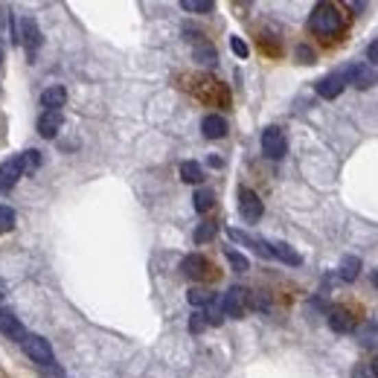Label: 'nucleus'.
Returning <instances> with one entry per match:
<instances>
[{
    "mask_svg": "<svg viewBox=\"0 0 378 378\" xmlns=\"http://www.w3.org/2000/svg\"><path fill=\"white\" fill-rule=\"evenodd\" d=\"M192 201H195V210H198V213H206V210H210V206L215 204V192H213V189H198Z\"/></svg>",
    "mask_w": 378,
    "mask_h": 378,
    "instance_id": "obj_21",
    "label": "nucleus"
},
{
    "mask_svg": "<svg viewBox=\"0 0 378 378\" xmlns=\"http://www.w3.org/2000/svg\"><path fill=\"white\" fill-rule=\"evenodd\" d=\"M215 233H218V227H215L213 222H204L198 230H195V241H198V245H204V241H210Z\"/></svg>",
    "mask_w": 378,
    "mask_h": 378,
    "instance_id": "obj_26",
    "label": "nucleus"
},
{
    "mask_svg": "<svg viewBox=\"0 0 378 378\" xmlns=\"http://www.w3.org/2000/svg\"><path fill=\"white\" fill-rule=\"evenodd\" d=\"M227 236L233 239V241H241V245L253 248L259 256H271V250H268V241H262V239H253V236H248V233H241V230H227Z\"/></svg>",
    "mask_w": 378,
    "mask_h": 378,
    "instance_id": "obj_17",
    "label": "nucleus"
},
{
    "mask_svg": "<svg viewBox=\"0 0 378 378\" xmlns=\"http://www.w3.org/2000/svg\"><path fill=\"white\" fill-rule=\"evenodd\" d=\"M18 38H21L23 44H27V53H29V56H35V50H38V47H41V29H38V23H35L32 18H23Z\"/></svg>",
    "mask_w": 378,
    "mask_h": 378,
    "instance_id": "obj_11",
    "label": "nucleus"
},
{
    "mask_svg": "<svg viewBox=\"0 0 378 378\" xmlns=\"http://www.w3.org/2000/svg\"><path fill=\"white\" fill-rule=\"evenodd\" d=\"M0 58H3V50H0Z\"/></svg>",
    "mask_w": 378,
    "mask_h": 378,
    "instance_id": "obj_37",
    "label": "nucleus"
},
{
    "mask_svg": "<svg viewBox=\"0 0 378 378\" xmlns=\"http://www.w3.org/2000/svg\"><path fill=\"white\" fill-rule=\"evenodd\" d=\"M23 355H27L32 364H38V367H50V364H56L53 358V346H50V340L41 338V335H27L23 338Z\"/></svg>",
    "mask_w": 378,
    "mask_h": 378,
    "instance_id": "obj_2",
    "label": "nucleus"
},
{
    "mask_svg": "<svg viewBox=\"0 0 378 378\" xmlns=\"http://www.w3.org/2000/svg\"><path fill=\"white\" fill-rule=\"evenodd\" d=\"M180 271H184L189 279H206V276H210V271H213V265H210L206 256L192 253V256H187V259L180 262Z\"/></svg>",
    "mask_w": 378,
    "mask_h": 378,
    "instance_id": "obj_9",
    "label": "nucleus"
},
{
    "mask_svg": "<svg viewBox=\"0 0 378 378\" xmlns=\"http://www.w3.org/2000/svg\"><path fill=\"white\" fill-rule=\"evenodd\" d=\"M329 329H332V332H338V335H346V332H352V329H355V317H352L349 309L338 306V309L329 311Z\"/></svg>",
    "mask_w": 378,
    "mask_h": 378,
    "instance_id": "obj_10",
    "label": "nucleus"
},
{
    "mask_svg": "<svg viewBox=\"0 0 378 378\" xmlns=\"http://www.w3.org/2000/svg\"><path fill=\"white\" fill-rule=\"evenodd\" d=\"M367 58H370V64H378V38L367 47Z\"/></svg>",
    "mask_w": 378,
    "mask_h": 378,
    "instance_id": "obj_33",
    "label": "nucleus"
},
{
    "mask_svg": "<svg viewBox=\"0 0 378 378\" xmlns=\"http://www.w3.org/2000/svg\"><path fill=\"white\" fill-rule=\"evenodd\" d=\"M224 256H227V262L233 265V271H239V274H245L248 268H250L248 256H241V253H239V250H233V248H227V250H224Z\"/></svg>",
    "mask_w": 378,
    "mask_h": 378,
    "instance_id": "obj_22",
    "label": "nucleus"
},
{
    "mask_svg": "<svg viewBox=\"0 0 378 378\" xmlns=\"http://www.w3.org/2000/svg\"><path fill=\"white\" fill-rule=\"evenodd\" d=\"M239 213H241V218H245V222H250V224H256V222L262 218L265 206H262L259 195H256L253 189H241V192H239Z\"/></svg>",
    "mask_w": 378,
    "mask_h": 378,
    "instance_id": "obj_6",
    "label": "nucleus"
},
{
    "mask_svg": "<svg viewBox=\"0 0 378 378\" xmlns=\"http://www.w3.org/2000/svg\"><path fill=\"white\" fill-rule=\"evenodd\" d=\"M180 178H184L187 184H201V180H204V169L195 161H184V163H180Z\"/></svg>",
    "mask_w": 378,
    "mask_h": 378,
    "instance_id": "obj_19",
    "label": "nucleus"
},
{
    "mask_svg": "<svg viewBox=\"0 0 378 378\" xmlns=\"http://www.w3.org/2000/svg\"><path fill=\"white\" fill-rule=\"evenodd\" d=\"M344 76L340 73H332V76H323L320 82H317V93L323 96V99H338L340 93H344Z\"/></svg>",
    "mask_w": 378,
    "mask_h": 378,
    "instance_id": "obj_13",
    "label": "nucleus"
},
{
    "mask_svg": "<svg viewBox=\"0 0 378 378\" xmlns=\"http://www.w3.org/2000/svg\"><path fill=\"white\" fill-rule=\"evenodd\" d=\"M230 47H233V53L239 56V58H248V44L245 41H241V38H236V35H233V38H230Z\"/></svg>",
    "mask_w": 378,
    "mask_h": 378,
    "instance_id": "obj_29",
    "label": "nucleus"
},
{
    "mask_svg": "<svg viewBox=\"0 0 378 378\" xmlns=\"http://www.w3.org/2000/svg\"><path fill=\"white\" fill-rule=\"evenodd\" d=\"M248 303H250V291H245L241 285H233L227 291V294L222 297V311L227 314V317H245V311H248Z\"/></svg>",
    "mask_w": 378,
    "mask_h": 378,
    "instance_id": "obj_4",
    "label": "nucleus"
},
{
    "mask_svg": "<svg viewBox=\"0 0 378 378\" xmlns=\"http://www.w3.org/2000/svg\"><path fill=\"white\" fill-rule=\"evenodd\" d=\"M15 227V210L6 204H0V233H9Z\"/></svg>",
    "mask_w": 378,
    "mask_h": 378,
    "instance_id": "obj_24",
    "label": "nucleus"
},
{
    "mask_svg": "<svg viewBox=\"0 0 378 378\" xmlns=\"http://www.w3.org/2000/svg\"><path fill=\"white\" fill-rule=\"evenodd\" d=\"M309 27L314 35H323V38H329V35H338L340 27H344V15L338 12V6L332 3H320L314 6L311 18H309Z\"/></svg>",
    "mask_w": 378,
    "mask_h": 378,
    "instance_id": "obj_1",
    "label": "nucleus"
},
{
    "mask_svg": "<svg viewBox=\"0 0 378 378\" xmlns=\"http://www.w3.org/2000/svg\"><path fill=\"white\" fill-rule=\"evenodd\" d=\"M352 378H375L373 364H358V367L352 370Z\"/></svg>",
    "mask_w": 378,
    "mask_h": 378,
    "instance_id": "obj_30",
    "label": "nucleus"
},
{
    "mask_svg": "<svg viewBox=\"0 0 378 378\" xmlns=\"http://www.w3.org/2000/svg\"><path fill=\"white\" fill-rule=\"evenodd\" d=\"M67 102V91L62 88V84H53V88H47L41 93V105H44V111H58Z\"/></svg>",
    "mask_w": 378,
    "mask_h": 378,
    "instance_id": "obj_16",
    "label": "nucleus"
},
{
    "mask_svg": "<svg viewBox=\"0 0 378 378\" xmlns=\"http://www.w3.org/2000/svg\"><path fill=\"white\" fill-rule=\"evenodd\" d=\"M21 157V166H23V172H35L41 163H44V157H41V152L38 149H29V152H23V154H18Z\"/></svg>",
    "mask_w": 378,
    "mask_h": 378,
    "instance_id": "obj_20",
    "label": "nucleus"
},
{
    "mask_svg": "<svg viewBox=\"0 0 378 378\" xmlns=\"http://www.w3.org/2000/svg\"><path fill=\"white\" fill-rule=\"evenodd\" d=\"M204 329H206V314L204 311H195L192 320H189V332L198 335V332H204Z\"/></svg>",
    "mask_w": 378,
    "mask_h": 378,
    "instance_id": "obj_28",
    "label": "nucleus"
},
{
    "mask_svg": "<svg viewBox=\"0 0 378 378\" xmlns=\"http://www.w3.org/2000/svg\"><path fill=\"white\" fill-rule=\"evenodd\" d=\"M0 335L9 340H18V344H23V338H27V329H23V323L12 309H0Z\"/></svg>",
    "mask_w": 378,
    "mask_h": 378,
    "instance_id": "obj_7",
    "label": "nucleus"
},
{
    "mask_svg": "<svg viewBox=\"0 0 378 378\" xmlns=\"http://www.w3.org/2000/svg\"><path fill=\"white\" fill-rule=\"evenodd\" d=\"M201 131H204V137H206V140H218V137H224V134H227L224 117H218V114H206V117H204V123H201Z\"/></svg>",
    "mask_w": 378,
    "mask_h": 378,
    "instance_id": "obj_15",
    "label": "nucleus"
},
{
    "mask_svg": "<svg viewBox=\"0 0 378 378\" xmlns=\"http://www.w3.org/2000/svg\"><path fill=\"white\" fill-rule=\"evenodd\" d=\"M6 297V288H3V283H0V300H3Z\"/></svg>",
    "mask_w": 378,
    "mask_h": 378,
    "instance_id": "obj_36",
    "label": "nucleus"
},
{
    "mask_svg": "<svg viewBox=\"0 0 378 378\" xmlns=\"http://www.w3.org/2000/svg\"><path fill=\"white\" fill-rule=\"evenodd\" d=\"M358 274H361L358 256H344V262H340V279H344V283H355Z\"/></svg>",
    "mask_w": 378,
    "mask_h": 378,
    "instance_id": "obj_18",
    "label": "nucleus"
},
{
    "mask_svg": "<svg viewBox=\"0 0 378 378\" xmlns=\"http://www.w3.org/2000/svg\"><path fill=\"white\" fill-rule=\"evenodd\" d=\"M373 285L378 288V271H373Z\"/></svg>",
    "mask_w": 378,
    "mask_h": 378,
    "instance_id": "obj_34",
    "label": "nucleus"
},
{
    "mask_svg": "<svg viewBox=\"0 0 378 378\" xmlns=\"http://www.w3.org/2000/svg\"><path fill=\"white\" fill-rule=\"evenodd\" d=\"M262 152H265V157H271V161H283L288 152V140H285L283 128L271 126L262 131Z\"/></svg>",
    "mask_w": 378,
    "mask_h": 378,
    "instance_id": "obj_3",
    "label": "nucleus"
},
{
    "mask_svg": "<svg viewBox=\"0 0 378 378\" xmlns=\"http://www.w3.org/2000/svg\"><path fill=\"white\" fill-rule=\"evenodd\" d=\"M21 175H23V166L18 154L0 163V192H12V187L21 180Z\"/></svg>",
    "mask_w": 378,
    "mask_h": 378,
    "instance_id": "obj_8",
    "label": "nucleus"
},
{
    "mask_svg": "<svg viewBox=\"0 0 378 378\" xmlns=\"http://www.w3.org/2000/svg\"><path fill=\"white\" fill-rule=\"evenodd\" d=\"M344 82H349V84H355L358 91H367V88H373V84L378 82V73L370 67V64H349L344 73Z\"/></svg>",
    "mask_w": 378,
    "mask_h": 378,
    "instance_id": "obj_5",
    "label": "nucleus"
},
{
    "mask_svg": "<svg viewBox=\"0 0 378 378\" xmlns=\"http://www.w3.org/2000/svg\"><path fill=\"white\" fill-rule=\"evenodd\" d=\"M62 123H64L62 111H44L38 117V134H41L44 140H53L56 134H58V128H62Z\"/></svg>",
    "mask_w": 378,
    "mask_h": 378,
    "instance_id": "obj_12",
    "label": "nucleus"
},
{
    "mask_svg": "<svg viewBox=\"0 0 378 378\" xmlns=\"http://www.w3.org/2000/svg\"><path fill=\"white\" fill-rule=\"evenodd\" d=\"M180 6H184L187 12H213L215 9L213 0H184Z\"/></svg>",
    "mask_w": 378,
    "mask_h": 378,
    "instance_id": "obj_27",
    "label": "nucleus"
},
{
    "mask_svg": "<svg viewBox=\"0 0 378 378\" xmlns=\"http://www.w3.org/2000/svg\"><path fill=\"white\" fill-rule=\"evenodd\" d=\"M268 250H271V256L274 259H279V262H285V265H303V256L291 248V245H285V241H268Z\"/></svg>",
    "mask_w": 378,
    "mask_h": 378,
    "instance_id": "obj_14",
    "label": "nucleus"
},
{
    "mask_svg": "<svg viewBox=\"0 0 378 378\" xmlns=\"http://www.w3.org/2000/svg\"><path fill=\"white\" fill-rule=\"evenodd\" d=\"M195 58H198L201 64H206V67H213L218 62V56H215V50H213L210 44H198V47H195Z\"/></svg>",
    "mask_w": 378,
    "mask_h": 378,
    "instance_id": "obj_23",
    "label": "nucleus"
},
{
    "mask_svg": "<svg viewBox=\"0 0 378 378\" xmlns=\"http://www.w3.org/2000/svg\"><path fill=\"white\" fill-rule=\"evenodd\" d=\"M189 303H192V306H210V303H213V294H210V291H206V288H192L189 291Z\"/></svg>",
    "mask_w": 378,
    "mask_h": 378,
    "instance_id": "obj_25",
    "label": "nucleus"
},
{
    "mask_svg": "<svg viewBox=\"0 0 378 378\" xmlns=\"http://www.w3.org/2000/svg\"><path fill=\"white\" fill-rule=\"evenodd\" d=\"M373 373H375V378H378V358L373 361Z\"/></svg>",
    "mask_w": 378,
    "mask_h": 378,
    "instance_id": "obj_35",
    "label": "nucleus"
},
{
    "mask_svg": "<svg viewBox=\"0 0 378 378\" xmlns=\"http://www.w3.org/2000/svg\"><path fill=\"white\" fill-rule=\"evenodd\" d=\"M297 58H300L303 64H311L314 62V53L309 50V47H297Z\"/></svg>",
    "mask_w": 378,
    "mask_h": 378,
    "instance_id": "obj_32",
    "label": "nucleus"
},
{
    "mask_svg": "<svg viewBox=\"0 0 378 378\" xmlns=\"http://www.w3.org/2000/svg\"><path fill=\"white\" fill-rule=\"evenodd\" d=\"M41 375H44V378H62L64 370L58 367V364H50V367H41Z\"/></svg>",
    "mask_w": 378,
    "mask_h": 378,
    "instance_id": "obj_31",
    "label": "nucleus"
}]
</instances>
